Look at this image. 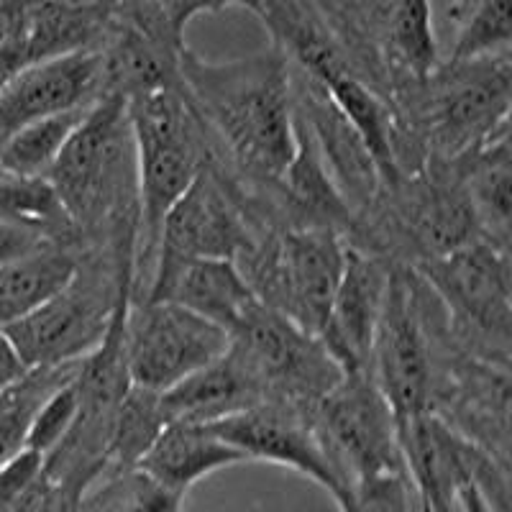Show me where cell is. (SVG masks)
<instances>
[{
  "label": "cell",
  "instance_id": "36",
  "mask_svg": "<svg viewBox=\"0 0 512 512\" xmlns=\"http://www.w3.org/2000/svg\"><path fill=\"white\" fill-rule=\"evenodd\" d=\"M29 62L26 52V41H11V44H0V88L11 80L13 75L24 70Z\"/></svg>",
  "mask_w": 512,
  "mask_h": 512
},
{
  "label": "cell",
  "instance_id": "25",
  "mask_svg": "<svg viewBox=\"0 0 512 512\" xmlns=\"http://www.w3.org/2000/svg\"><path fill=\"white\" fill-rule=\"evenodd\" d=\"M0 221L24 228L47 244L75 231L70 213L47 177H13L0 172Z\"/></svg>",
  "mask_w": 512,
  "mask_h": 512
},
{
  "label": "cell",
  "instance_id": "1",
  "mask_svg": "<svg viewBox=\"0 0 512 512\" xmlns=\"http://www.w3.org/2000/svg\"><path fill=\"white\" fill-rule=\"evenodd\" d=\"M182 93L216 128L231 157L254 177L277 185L295 154L290 64L280 47L228 62H205L185 47Z\"/></svg>",
  "mask_w": 512,
  "mask_h": 512
},
{
  "label": "cell",
  "instance_id": "23",
  "mask_svg": "<svg viewBox=\"0 0 512 512\" xmlns=\"http://www.w3.org/2000/svg\"><path fill=\"white\" fill-rule=\"evenodd\" d=\"M77 262L70 251L47 244L16 262L0 264V328L24 318L75 277Z\"/></svg>",
  "mask_w": 512,
  "mask_h": 512
},
{
  "label": "cell",
  "instance_id": "24",
  "mask_svg": "<svg viewBox=\"0 0 512 512\" xmlns=\"http://www.w3.org/2000/svg\"><path fill=\"white\" fill-rule=\"evenodd\" d=\"M464 159H472V164H469V182H466L464 190L469 200H472L479 226L487 231L489 239L507 246L512 195L510 139H507V131L487 141L477 152L466 154Z\"/></svg>",
  "mask_w": 512,
  "mask_h": 512
},
{
  "label": "cell",
  "instance_id": "17",
  "mask_svg": "<svg viewBox=\"0 0 512 512\" xmlns=\"http://www.w3.org/2000/svg\"><path fill=\"white\" fill-rule=\"evenodd\" d=\"M146 300H169L205 320L221 326L231 336L251 305L259 303L233 259H195L175 267L154 269Z\"/></svg>",
  "mask_w": 512,
  "mask_h": 512
},
{
  "label": "cell",
  "instance_id": "16",
  "mask_svg": "<svg viewBox=\"0 0 512 512\" xmlns=\"http://www.w3.org/2000/svg\"><path fill=\"white\" fill-rule=\"evenodd\" d=\"M95 98H100L95 47L26 64L0 88V141L36 118L85 108Z\"/></svg>",
  "mask_w": 512,
  "mask_h": 512
},
{
  "label": "cell",
  "instance_id": "21",
  "mask_svg": "<svg viewBox=\"0 0 512 512\" xmlns=\"http://www.w3.org/2000/svg\"><path fill=\"white\" fill-rule=\"evenodd\" d=\"M402 216L425 259H436L459 249L482 233L466 190L448 182L420 180L408 187Z\"/></svg>",
  "mask_w": 512,
  "mask_h": 512
},
{
  "label": "cell",
  "instance_id": "2",
  "mask_svg": "<svg viewBox=\"0 0 512 512\" xmlns=\"http://www.w3.org/2000/svg\"><path fill=\"white\" fill-rule=\"evenodd\" d=\"M134 141L139 223L149 251L157 249L159 228L190 182L205 167L200 159L195 111L180 85L154 88L126 100Z\"/></svg>",
  "mask_w": 512,
  "mask_h": 512
},
{
  "label": "cell",
  "instance_id": "9",
  "mask_svg": "<svg viewBox=\"0 0 512 512\" xmlns=\"http://www.w3.org/2000/svg\"><path fill=\"white\" fill-rule=\"evenodd\" d=\"M231 349L241 356L269 395L318 402L344 377L318 336L262 300L251 305L231 333Z\"/></svg>",
  "mask_w": 512,
  "mask_h": 512
},
{
  "label": "cell",
  "instance_id": "5",
  "mask_svg": "<svg viewBox=\"0 0 512 512\" xmlns=\"http://www.w3.org/2000/svg\"><path fill=\"white\" fill-rule=\"evenodd\" d=\"M131 292V272L113 292L88 280L77 267L75 277L49 300L0 328L26 369H57L75 364L103 341L121 297Z\"/></svg>",
  "mask_w": 512,
  "mask_h": 512
},
{
  "label": "cell",
  "instance_id": "34",
  "mask_svg": "<svg viewBox=\"0 0 512 512\" xmlns=\"http://www.w3.org/2000/svg\"><path fill=\"white\" fill-rule=\"evenodd\" d=\"M39 3L41 0H0V44L26 41Z\"/></svg>",
  "mask_w": 512,
  "mask_h": 512
},
{
  "label": "cell",
  "instance_id": "7",
  "mask_svg": "<svg viewBox=\"0 0 512 512\" xmlns=\"http://www.w3.org/2000/svg\"><path fill=\"white\" fill-rule=\"evenodd\" d=\"M315 431L346 492L361 477L405 472L390 405L369 374H344L315 402Z\"/></svg>",
  "mask_w": 512,
  "mask_h": 512
},
{
  "label": "cell",
  "instance_id": "37",
  "mask_svg": "<svg viewBox=\"0 0 512 512\" xmlns=\"http://www.w3.org/2000/svg\"><path fill=\"white\" fill-rule=\"evenodd\" d=\"M26 374H29V369L21 364V359H18L16 351L11 349L6 336L0 333V392L8 390L11 384L18 382V379H24Z\"/></svg>",
  "mask_w": 512,
  "mask_h": 512
},
{
  "label": "cell",
  "instance_id": "28",
  "mask_svg": "<svg viewBox=\"0 0 512 512\" xmlns=\"http://www.w3.org/2000/svg\"><path fill=\"white\" fill-rule=\"evenodd\" d=\"M185 497L154 482L139 466L103 472L77 502L75 512H182Z\"/></svg>",
  "mask_w": 512,
  "mask_h": 512
},
{
  "label": "cell",
  "instance_id": "39",
  "mask_svg": "<svg viewBox=\"0 0 512 512\" xmlns=\"http://www.w3.org/2000/svg\"><path fill=\"white\" fill-rule=\"evenodd\" d=\"M59 3L77 8V11L95 13V16H111V13L121 6L123 0H59Z\"/></svg>",
  "mask_w": 512,
  "mask_h": 512
},
{
  "label": "cell",
  "instance_id": "10",
  "mask_svg": "<svg viewBox=\"0 0 512 512\" xmlns=\"http://www.w3.org/2000/svg\"><path fill=\"white\" fill-rule=\"evenodd\" d=\"M95 52L100 57V95L128 100L182 82L185 36L172 29L152 0H123L105 21Z\"/></svg>",
  "mask_w": 512,
  "mask_h": 512
},
{
  "label": "cell",
  "instance_id": "22",
  "mask_svg": "<svg viewBox=\"0 0 512 512\" xmlns=\"http://www.w3.org/2000/svg\"><path fill=\"white\" fill-rule=\"evenodd\" d=\"M287 200V208L295 213L300 221L297 226H315V228H338L351 226L349 200L341 195L333 177L328 175L326 164L320 159L318 149L313 144L308 126L295 111V154L285 167L282 177L277 180Z\"/></svg>",
  "mask_w": 512,
  "mask_h": 512
},
{
  "label": "cell",
  "instance_id": "11",
  "mask_svg": "<svg viewBox=\"0 0 512 512\" xmlns=\"http://www.w3.org/2000/svg\"><path fill=\"white\" fill-rule=\"evenodd\" d=\"M369 377L390 405L397 428L415 415L431 413V349L415 310L413 287L402 274L390 277L369 359Z\"/></svg>",
  "mask_w": 512,
  "mask_h": 512
},
{
  "label": "cell",
  "instance_id": "32",
  "mask_svg": "<svg viewBox=\"0 0 512 512\" xmlns=\"http://www.w3.org/2000/svg\"><path fill=\"white\" fill-rule=\"evenodd\" d=\"M59 382L62 377L54 384H39L24 377L0 392V464L24 448L31 415L39 408V402L47 397V392H52Z\"/></svg>",
  "mask_w": 512,
  "mask_h": 512
},
{
  "label": "cell",
  "instance_id": "13",
  "mask_svg": "<svg viewBox=\"0 0 512 512\" xmlns=\"http://www.w3.org/2000/svg\"><path fill=\"white\" fill-rule=\"evenodd\" d=\"M223 441L239 448L246 461H267L313 479L333 502L344 500L346 484L328 459L313 420L287 402H259L239 415L210 425Z\"/></svg>",
  "mask_w": 512,
  "mask_h": 512
},
{
  "label": "cell",
  "instance_id": "20",
  "mask_svg": "<svg viewBox=\"0 0 512 512\" xmlns=\"http://www.w3.org/2000/svg\"><path fill=\"white\" fill-rule=\"evenodd\" d=\"M244 461L239 448L223 441L210 425L167 423L136 466L154 482L185 497L200 479Z\"/></svg>",
  "mask_w": 512,
  "mask_h": 512
},
{
  "label": "cell",
  "instance_id": "4",
  "mask_svg": "<svg viewBox=\"0 0 512 512\" xmlns=\"http://www.w3.org/2000/svg\"><path fill=\"white\" fill-rule=\"evenodd\" d=\"M128 162H134V141L126 98L100 95L47 175L75 228L111 216L126 190Z\"/></svg>",
  "mask_w": 512,
  "mask_h": 512
},
{
  "label": "cell",
  "instance_id": "18",
  "mask_svg": "<svg viewBox=\"0 0 512 512\" xmlns=\"http://www.w3.org/2000/svg\"><path fill=\"white\" fill-rule=\"evenodd\" d=\"M267 400L264 384L228 346L226 354L162 392V410L167 423L213 425Z\"/></svg>",
  "mask_w": 512,
  "mask_h": 512
},
{
  "label": "cell",
  "instance_id": "6",
  "mask_svg": "<svg viewBox=\"0 0 512 512\" xmlns=\"http://www.w3.org/2000/svg\"><path fill=\"white\" fill-rule=\"evenodd\" d=\"M228 346V331L182 305L169 300H144L134 308L128 305L123 354L128 379L136 387L167 392L226 354Z\"/></svg>",
  "mask_w": 512,
  "mask_h": 512
},
{
  "label": "cell",
  "instance_id": "15",
  "mask_svg": "<svg viewBox=\"0 0 512 512\" xmlns=\"http://www.w3.org/2000/svg\"><path fill=\"white\" fill-rule=\"evenodd\" d=\"M390 277L392 272L377 256L346 249L344 274L333 295L326 323L318 333V341L326 346L344 374H369V359Z\"/></svg>",
  "mask_w": 512,
  "mask_h": 512
},
{
  "label": "cell",
  "instance_id": "26",
  "mask_svg": "<svg viewBox=\"0 0 512 512\" xmlns=\"http://www.w3.org/2000/svg\"><path fill=\"white\" fill-rule=\"evenodd\" d=\"M90 105L57 116L36 118L16 128L0 141V172L13 177H47Z\"/></svg>",
  "mask_w": 512,
  "mask_h": 512
},
{
  "label": "cell",
  "instance_id": "31",
  "mask_svg": "<svg viewBox=\"0 0 512 512\" xmlns=\"http://www.w3.org/2000/svg\"><path fill=\"white\" fill-rule=\"evenodd\" d=\"M336 507L341 512H423L408 472H379L356 479Z\"/></svg>",
  "mask_w": 512,
  "mask_h": 512
},
{
  "label": "cell",
  "instance_id": "8",
  "mask_svg": "<svg viewBox=\"0 0 512 512\" xmlns=\"http://www.w3.org/2000/svg\"><path fill=\"white\" fill-rule=\"evenodd\" d=\"M428 103L431 141L443 157H466L507 131L510 113V52L448 62L433 72Z\"/></svg>",
  "mask_w": 512,
  "mask_h": 512
},
{
  "label": "cell",
  "instance_id": "38",
  "mask_svg": "<svg viewBox=\"0 0 512 512\" xmlns=\"http://www.w3.org/2000/svg\"><path fill=\"white\" fill-rule=\"evenodd\" d=\"M456 505H459L464 512H497L495 507L489 505V500L484 497L479 484L474 482V477H469L459 487V492H456Z\"/></svg>",
  "mask_w": 512,
  "mask_h": 512
},
{
  "label": "cell",
  "instance_id": "35",
  "mask_svg": "<svg viewBox=\"0 0 512 512\" xmlns=\"http://www.w3.org/2000/svg\"><path fill=\"white\" fill-rule=\"evenodd\" d=\"M41 246H47V241H41L39 236L24 231V228L0 221V264L16 262L21 256L41 249Z\"/></svg>",
  "mask_w": 512,
  "mask_h": 512
},
{
  "label": "cell",
  "instance_id": "29",
  "mask_svg": "<svg viewBox=\"0 0 512 512\" xmlns=\"http://www.w3.org/2000/svg\"><path fill=\"white\" fill-rule=\"evenodd\" d=\"M167 418L162 410V392L131 384L118 402L108 438V469H128L139 464L146 448L159 436Z\"/></svg>",
  "mask_w": 512,
  "mask_h": 512
},
{
  "label": "cell",
  "instance_id": "14",
  "mask_svg": "<svg viewBox=\"0 0 512 512\" xmlns=\"http://www.w3.org/2000/svg\"><path fill=\"white\" fill-rule=\"evenodd\" d=\"M428 285L451 305L466 326L500 338H510V262L507 246L482 236L448 254L425 259Z\"/></svg>",
  "mask_w": 512,
  "mask_h": 512
},
{
  "label": "cell",
  "instance_id": "27",
  "mask_svg": "<svg viewBox=\"0 0 512 512\" xmlns=\"http://www.w3.org/2000/svg\"><path fill=\"white\" fill-rule=\"evenodd\" d=\"M446 16L454 26V47L448 62L510 52L512 0H451Z\"/></svg>",
  "mask_w": 512,
  "mask_h": 512
},
{
  "label": "cell",
  "instance_id": "30",
  "mask_svg": "<svg viewBox=\"0 0 512 512\" xmlns=\"http://www.w3.org/2000/svg\"><path fill=\"white\" fill-rule=\"evenodd\" d=\"M80 367V364H77ZM77 369L70 377L59 382L47 397L39 402L26 428L24 448H31L36 454L47 459L54 448L67 438L80 413V390H77Z\"/></svg>",
  "mask_w": 512,
  "mask_h": 512
},
{
  "label": "cell",
  "instance_id": "3",
  "mask_svg": "<svg viewBox=\"0 0 512 512\" xmlns=\"http://www.w3.org/2000/svg\"><path fill=\"white\" fill-rule=\"evenodd\" d=\"M346 249L333 228L292 226L264 249L251 246L241 256L251 259V269L241 272L264 305L318 336L344 274Z\"/></svg>",
  "mask_w": 512,
  "mask_h": 512
},
{
  "label": "cell",
  "instance_id": "12",
  "mask_svg": "<svg viewBox=\"0 0 512 512\" xmlns=\"http://www.w3.org/2000/svg\"><path fill=\"white\" fill-rule=\"evenodd\" d=\"M159 254L154 269L175 267L195 259H233L254 246L241 210L213 172L200 169L159 228Z\"/></svg>",
  "mask_w": 512,
  "mask_h": 512
},
{
  "label": "cell",
  "instance_id": "33",
  "mask_svg": "<svg viewBox=\"0 0 512 512\" xmlns=\"http://www.w3.org/2000/svg\"><path fill=\"white\" fill-rule=\"evenodd\" d=\"M154 6L164 13L172 29L185 36L190 21L203 13H218L223 8H249L251 13L259 11V0H152Z\"/></svg>",
  "mask_w": 512,
  "mask_h": 512
},
{
  "label": "cell",
  "instance_id": "19",
  "mask_svg": "<svg viewBox=\"0 0 512 512\" xmlns=\"http://www.w3.org/2000/svg\"><path fill=\"white\" fill-rule=\"evenodd\" d=\"M295 111L308 126L315 149H318L320 159L326 164L328 175L333 177L341 195L359 200V203L372 200L379 180H382V172H379L364 139L356 134V128L346 121L344 113L333 105L326 90L320 88L315 80H310L308 95Z\"/></svg>",
  "mask_w": 512,
  "mask_h": 512
}]
</instances>
